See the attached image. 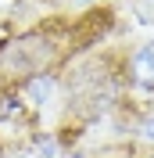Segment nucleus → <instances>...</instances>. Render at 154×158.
<instances>
[{"mask_svg":"<svg viewBox=\"0 0 154 158\" xmlns=\"http://www.w3.org/2000/svg\"><path fill=\"white\" fill-rule=\"evenodd\" d=\"M72 61V22L50 18L0 40V79L22 83L36 72H61Z\"/></svg>","mask_w":154,"mask_h":158,"instance_id":"obj_1","label":"nucleus"},{"mask_svg":"<svg viewBox=\"0 0 154 158\" xmlns=\"http://www.w3.org/2000/svg\"><path fill=\"white\" fill-rule=\"evenodd\" d=\"M125 76H129V94L154 97V40H147L125 54Z\"/></svg>","mask_w":154,"mask_h":158,"instance_id":"obj_2","label":"nucleus"},{"mask_svg":"<svg viewBox=\"0 0 154 158\" xmlns=\"http://www.w3.org/2000/svg\"><path fill=\"white\" fill-rule=\"evenodd\" d=\"M32 111H47L54 101H61V72H36V76L14 83Z\"/></svg>","mask_w":154,"mask_h":158,"instance_id":"obj_3","label":"nucleus"},{"mask_svg":"<svg viewBox=\"0 0 154 158\" xmlns=\"http://www.w3.org/2000/svg\"><path fill=\"white\" fill-rule=\"evenodd\" d=\"M29 151H32V158H58L65 148L58 140V129H32L29 133Z\"/></svg>","mask_w":154,"mask_h":158,"instance_id":"obj_4","label":"nucleus"},{"mask_svg":"<svg viewBox=\"0 0 154 158\" xmlns=\"http://www.w3.org/2000/svg\"><path fill=\"white\" fill-rule=\"evenodd\" d=\"M133 133L144 140L147 148H154V108H151V111H144V115L136 118V129H133Z\"/></svg>","mask_w":154,"mask_h":158,"instance_id":"obj_5","label":"nucleus"},{"mask_svg":"<svg viewBox=\"0 0 154 158\" xmlns=\"http://www.w3.org/2000/svg\"><path fill=\"white\" fill-rule=\"evenodd\" d=\"M140 158H154V148H147V151H144V155H140Z\"/></svg>","mask_w":154,"mask_h":158,"instance_id":"obj_6","label":"nucleus"},{"mask_svg":"<svg viewBox=\"0 0 154 158\" xmlns=\"http://www.w3.org/2000/svg\"><path fill=\"white\" fill-rule=\"evenodd\" d=\"M0 158H4V140H0Z\"/></svg>","mask_w":154,"mask_h":158,"instance_id":"obj_7","label":"nucleus"}]
</instances>
